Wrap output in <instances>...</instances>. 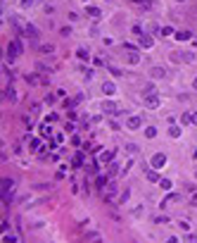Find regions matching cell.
<instances>
[{
	"label": "cell",
	"instance_id": "obj_3",
	"mask_svg": "<svg viewBox=\"0 0 197 243\" xmlns=\"http://www.w3.org/2000/svg\"><path fill=\"white\" fill-rule=\"evenodd\" d=\"M145 105H147V107H159L157 93H145Z\"/></svg>",
	"mask_w": 197,
	"mask_h": 243
},
{
	"label": "cell",
	"instance_id": "obj_30",
	"mask_svg": "<svg viewBox=\"0 0 197 243\" xmlns=\"http://www.w3.org/2000/svg\"><path fill=\"white\" fill-rule=\"evenodd\" d=\"M178 2H183V0H178Z\"/></svg>",
	"mask_w": 197,
	"mask_h": 243
},
{
	"label": "cell",
	"instance_id": "obj_5",
	"mask_svg": "<svg viewBox=\"0 0 197 243\" xmlns=\"http://www.w3.org/2000/svg\"><path fill=\"white\" fill-rule=\"evenodd\" d=\"M102 110H104V114H119V110H116L114 103H102Z\"/></svg>",
	"mask_w": 197,
	"mask_h": 243
},
{
	"label": "cell",
	"instance_id": "obj_15",
	"mask_svg": "<svg viewBox=\"0 0 197 243\" xmlns=\"http://www.w3.org/2000/svg\"><path fill=\"white\" fill-rule=\"evenodd\" d=\"M104 184H107V179H104V176H98V181H95V188H98V191H102V188H104Z\"/></svg>",
	"mask_w": 197,
	"mask_h": 243
},
{
	"label": "cell",
	"instance_id": "obj_7",
	"mask_svg": "<svg viewBox=\"0 0 197 243\" xmlns=\"http://www.w3.org/2000/svg\"><path fill=\"white\" fill-rule=\"evenodd\" d=\"M140 45H143V48H152V45H154V41H152L150 36H140Z\"/></svg>",
	"mask_w": 197,
	"mask_h": 243
},
{
	"label": "cell",
	"instance_id": "obj_22",
	"mask_svg": "<svg viewBox=\"0 0 197 243\" xmlns=\"http://www.w3.org/2000/svg\"><path fill=\"white\" fill-rule=\"evenodd\" d=\"M159 184H162V188H164V191H169V188H171V181H169V179H162Z\"/></svg>",
	"mask_w": 197,
	"mask_h": 243
},
{
	"label": "cell",
	"instance_id": "obj_21",
	"mask_svg": "<svg viewBox=\"0 0 197 243\" xmlns=\"http://www.w3.org/2000/svg\"><path fill=\"white\" fill-rule=\"evenodd\" d=\"M147 179H150V181H159V174L157 172H147Z\"/></svg>",
	"mask_w": 197,
	"mask_h": 243
},
{
	"label": "cell",
	"instance_id": "obj_19",
	"mask_svg": "<svg viewBox=\"0 0 197 243\" xmlns=\"http://www.w3.org/2000/svg\"><path fill=\"white\" fill-rule=\"evenodd\" d=\"M76 55H78V60H88V57H90V55H88V50H83V48H81Z\"/></svg>",
	"mask_w": 197,
	"mask_h": 243
},
{
	"label": "cell",
	"instance_id": "obj_13",
	"mask_svg": "<svg viewBox=\"0 0 197 243\" xmlns=\"http://www.w3.org/2000/svg\"><path fill=\"white\" fill-rule=\"evenodd\" d=\"M190 31H176V38H178V41H188V38H190Z\"/></svg>",
	"mask_w": 197,
	"mask_h": 243
},
{
	"label": "cell",
	"instance_id": "obj_25",
	"mask_svg": "<svg viewBox=\"0 0 197 243\" xmlns=\"http://www.w3.org/2000/svg\"><path fill=\"white\" fill-rule=\"evenodd\" d=\"M171 136H181V129L178 126H171Z\"/></svg>",
	"mask_w": 197,
	"mask_h": 243
},
{
	"label": "cell",
	"instance_id": "obj_20",
	"mask_svg": "<svg viewBox=\"0 0 197 243\" xmlns=\"http://www.w3.org/2000/svg\"><path fill=\"white\" fill-rule=\"evenodd\" d=\"M154 134H157L154 126H147V129H145V136H147V138H154Z\"/></svg>",
	"mask_w": 197,
	"mask_h": 243
},
{
	"label": "cell",
	"instance_id": "obj_2",
	"mask_svg": "<svg viewBox=\"0 0 197 243\" xmlns=\"http://www.w3.org/2000/svg\"><path fill=\"white\" fill-rule=\"evenodd\" d=\"M22 36H26V38H36L38 31H36V26H31V24H22Z\"/></svg>",
	"mask_w": 197,
	"mask_h": 243
},
{
	"label": "cell",
	"instance_id": "obj_9",
	"mask_svg": "<svg viewBox=\"0 0 197 243\" xmlns=\"http://www.w3.org/2000/svg\"><path fill=\"white\" fill-rule=\"evenodd\" d=\"M12 186H14V181H12V179H5V181H2V196H7Z\"/></svg>",
	"mask_w": 197,
	"mask_h": 243
},
{
	"label": "cell",
	"instance_id": "obj_14",
	"mask_svg": "<svg viewBox=\"0 0 197 243\" xmlns=\"http://www.w3.org/2000/svg\"><path fill=\"white\" fill-rule=\"evenodd\" d=\"M102 91H104L107 96H112V93L116 91V86H114V84H104V86H102Z\"/></svg>",
	"mask_w": 197,
	"mask_h": 243
},
{
	"label": "cell",
	"instance_id": "obj_24",
	"mask_svg": "<svg viewBox=\"0 0 197 243\" xmlns=\"http://www.w3.org/2000/svg\"><path fill=\"white\" fill-rule=\"evenodd\" d=\"M119 172V169H116V165H114V162H112V165H109V176H114V174Z\"/></svg>",
	"mask_w": 197,
	"mask_h": 243
},
{
	"label": "cell",
	"instance_id": "obj_8",
	"mask_svg": "<svg viewBox=\"0 0 197 243\" xmlns=\"http://www.w3.org/2000/svg\"><path fill=\"white\" fill-rule=\"evenodd\" d=\"M114 155H116L114 150H104L102 153V162H114Z\"/></svg>",
	"mask_w": 197,
	"mask_h": 243
},
{
	"label": "cell",
	"instance_id": "obj_29",
	"mask_svg": "<svg viewBox=\"0 0 197 243\" xmlns=\"http://www.w3.org/2000/svg\"><path fill=\"white\" fill-rule=\"evenodd\" d=\"M195 200H197V191H195Z\"/></svg>",
	"mask_w": 197,
	"mask_h": 243
},
{
	"label": "cell",
	"instance_id": "obj_17",
	"mask_svg": "<svg viewBox=\"0 0 197 243\" xmlns=\"http://www.w3.org/2000/svg\"><path fill=\"white\" fill-rule=\"evenodd\" d=\"M81 162H83V155H81V153H76V157H74V169H76V167H81Z\"/></svg>",
	"mask_w": 197,
	"mask_h": 243
},
{
	"label": "cell",
	"instance_id": "obj_11",
	"mask_svg": "<svg viewBox=\"0 0 197 243\" xmlns=\"http://www.w3.org/2000/svg\"><path fill=\"white\" fill-rule=\"evenodd\" d=\"M88 14H90L93 19H100V14H102V12H100V7H93V5H90V7H88Z\"/></svg>",
	"mask_w": 197,
	"mask_h": 243
},
{
	"label": "cell",
	"instance_id": "obj_27",
	"mask_svg": "<svg viewBox=\"0 0 197 243\" xmlns=\"http://www.w3.org/2000/svg\"><path fill=\"white\" fill-rule=\"evenodd\" d=\"M22 5H31V0H22Z\"/></svg>",
	"mask_w": 197,
	"mask_h": 243
},
{
	"label": "cell",
	"instance_id": "obj_4",
	"mask_svg": "<svg viewBox=\"0 0 197 243\" xmlns=\"http://www.w3.org/2000/svg\"><path fill=\"white\" fill-rule=\"evenodd\" d=\"M164 165H166V155H154V157H152V167L159 169V167H164Z\"/></svg>",
	"mask_w": 197,
	"mask_h": 243
},
{
	"label": "cell",
	"instance_id": "obj_26",
	"mask_svg": "<svg viewBox=\"0 0 197 243\" xmlns=\"http://www.w3.org/2000/svg\"><path fill=\"white\" fill-rule=\"evenodd\" d=\"M131 2H140V5H145V2H147V0H131Z\"/></svg>",
	"mask_w": 197,
	"mask_h": 243
},
{
	"label": "cell",
	"instance_id": "obj_10",
	"mask_svg": "<svg viewBox=\"0 0 197 243\" xmlns=\"http://www.w3.org/2000/svg\"><path fill=\"white\" fill-rule=\"evenodd\" d=\"M38 50H40L43 55H52V53H55V48H52V45H48V43H43V45H40Z\"/></svg>",
	"mask_w": 197,
	"mask_h": 243
},
{
	"label": "cell",
	"instance_id": "obj_1",
	"mask_svg": "<svg viewBox=\"0 0 197 243\" xmlns=\"http://www.w3.org/2000/svg\"><path fill=\"white\" fill-rule=\"evenodd\" d=\"M17 55H22V43H17V41H12V43L7 45V57H10V60H14Z\"/></svg>",
	"mask_w": 197,
	"mask_h": 243
},
{
	"label": "cell",
	"instance_id": "obj_12",
	"mask_svg": "<svg viewBox=\"0 0 197 243\" xmlns=\"http://www.w3.org/2000/svg\"><path fill=\"white\" fill-rule=\"evenodd\" d=\"M150 74H152L154 79H162V76H164V69H162V67H152V71H150Z\"/></svg>",
	"mask_w": 197,
	"mask_h": 243
},
{
	"label": "cell",
	"instance_id": "obj_6",
	"mask_svg": "<svg viewBox=\"0 0 197 243\" xmlns=\"http://www.w3.org/2000/svg\"><path fill=\"white\" fill-rule=\"evenodd\" d=\"M140 122H143V119H140V117H128V122H126V126H128V129H138V126H140Z\"/></svg>",
	"mask_w": 197,
	"mask_h": 243
},
{
	"label": "cell",
	"instance_id": "obj_23",
	"mask_svg": "<svg viewBox=\"0 0 197 243\" xmlns=\"http://www.w3.org/2000/svg\"><path fill=\"white\" fill-rule=\"evenodd\" d=\"M178 226H181V229H188V231H190V222H185V219H181V222H178Z\"/></svg>",
	"mask_w": 197,
	"mask_h": 243
},
{
	"label": "cell",
	"instance_id": "obj_18",
	"mask_svg": "<svg viewBox=\"0 0 197 243\" xmlns=\"http://www.w3.org/2000/svg\"><path fill=\"white\" fill-rule=\"evenodd\" d=\"M159 34L164 36V38H169V36H171V34H176V31H173V29H171V26H164V29H162V31H159Z\"/></svg>",
	"mask_w": 197,
	"mask_h": 243
},
{
	"label": "cell",
	"instance_id": "obj_16",
	"mask_svg": "<svg viewBox=\"0 0 197 243\" xmlns=\"http://www.w3.org/2000/svg\"><path fill=\"white\" fill-rule=\"evenodd\" d=\"M176 200H181V198H178V196H173V193H171V196H169V198H166L164 203H162V208H166V205H169V203H176Z\"/></svg>",
	"mask_w": 197,
	"mask_h": 243
},
{
	"label": "cell",
	"instance_id": "obj_28",
	"mask_svg": "<svg viewBox=\"0 0 197 243\" xmlns=\"http://www.w3.org/2000/svg\"><path fill=\"white\" fill-rule=\"evenodd\" d=\"M193 86H195V88H197V79H195V81H193Z\"/></svg>",
	"mask_w": 197,
	"mask_h": 243
}]
</instances>
